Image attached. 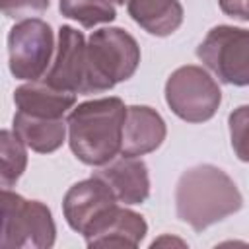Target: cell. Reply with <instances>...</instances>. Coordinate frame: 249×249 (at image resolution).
Instances as JSON below:
<instances>
[{"instance_id":"9a60e30c","label":"cell","mask_w":249,"mask_h":249,"mask_svg":"<svg viewBox=\"0 0 249 249\" xmlns=\"http://www.w3.org/2000/svg\"><path fill=\"white\" fill-rule=\"evenodd\" d=\"M66 126L68 124L62 119H43L23 111H16L14 115V132L37 154L56 152L64 144Z\"/></svg>"},{"instance_id":"5b68a950","label":"cell","mask_w":249,"mask_h":249,"mask_svg":"<svg viewBox=\"0 0 249 249\" xmlns=\"http://www.w3.org/2000/svg\"><path fill=\"white\" fill-rule=\"evenodd\" d=\"M163 93L167 107L187 123L210 121L222 103L218 82L196 64H185L173 70Z\"/></svg>"},{"instance_id":"277c9868","label":"cell","mask_w":249,"mask_h":249,"mask_svg":"<svg viewBox=\"0 0 249 249\" xmlns=\"http://www.w3.org/2000/svg\"><path fill=\"white\" fill-rule=\"evenodd\" d=\"M88 62L93 93H101L134 76L140 64V47L128 31L101 27L88 39Z\"/></svg>"},{"instance_id":"8992f818","label":"cell","mask_w":249,"mask_h":249,"mask_svg":"<svg viewBox=\"0 0 249 249\" xmlns=\"http://www.w3.org/2000/svg\"><path fill=\"white\" fill-rule=\"evenodd\" d=\"M198 60L230 86H249V29L216 25L196 47Z\"/></svg>"},{"instance_id":"ba28073f","label":"cell","mask_w":249,"mask_h":249,"mask_svg":"<svg viewBox=\"0 0 249 249\" xmlns=\"http://www.w3.org/2000/svg\"><path fill=\"white\" fill-rule=\"evenodd\" d=\"M45 82L56 89L72 93H93V80L88 62V41L76 27L60 25L54 58L45 76Z\"/></svg>"},{"instance_id":"d6986e66","label":"cell","mask_w":249,"mask_h":249,"mask_svg":"<svg viewBox=\"0 0 249 249\" xmlns=\"http://www.w3.org/2000/svg\"><path fill=\"white\" fill-rule=\"evenodd\" d=\"M51 0H0L6 18H23L31 12H45Z\"/></svg>"},{"instance_id":"e0dca14e","label":"cell","mask_w":249,"mask_h":249,"mask_svg":"<svg viewBox=\"0 0 249 249\" xmlns=\"http://www.w3.org/2000/svg\"><path fill=\"white\" fill-rule=\"evenodd\" d=\"M58 10L64 18L78 21L82 27L111 23L117 18L111 0H58Z\"/></svg>"},{"instance_id":"5bb4252c","label":"cell","mask_w":249,"mask_h":249,"mask_svg":"<svg viewBox=\"0 0 249 249\" xmlns=\"http://www.w3.org/2000/svg\"><path fill=\"white\" fill-rule=\"evenodd\" d=\"M128 16L146 33L167 37L183 23V6L179 0H128Z\"/></svg>"},{"instance_id":"3957f363","label":"cell","mask_w":249,"mask_h":249,"mask_svg":"<svg viewBox=\"0 0 249 249\" xmlns=\"http://www.w3.org/2000/svg\"><path fill=\"white\" fill-rule=\"evenodd\" d=\"M54 239L56 224L45 202L29 200L10 189H2V247L49 249L54 245Z\"/></svg>"},{"instance_id":"ac0fdd59","label":"cell","mask_w":249,"mask_h":249,"mask_svg":"<svg viewBox=\"0 0 249 249\" xmlns=\"http://www.w3.org/2000/svg\"><path fill=\"white\" fill-rule=\"evenodd\" d=\"M230 126V142L233 154L249 163V105H239L228 117Z\"/></svg>"},{"instance_id":"9c48e42d","label":"cell","mask_w":249,"mask_h":249,"mask_svg":"<svg viewBox=\"0 0 249 249\" xmlns=\"http://www.w3.org/2000/svg\"><path fill=\"white\" fill-rule=\"evenodd\" d=\"M115 204H119V198L113 189L93 173L91 177L74 183L66 191L62 198V214L66 224L76 233L84 235V231Z\"/></svg>"},{"instance_id":"52a82bcc","label":"cell","mask_w":249,"mask_h":249,"mask_svg":"<svg viewBox=\"0 0 249 249\" xmlns=\"http://www.w3.org/2000/svg\"><path fill=\"white\" fill-rule=\"evenodd\" d=\"M54 33L39 18L18 21L8 33V66L14 78L37 82L53 62Z\"/></svg>"},{"instance_id":"2e32d148","label":"cell","mask_w":249,"mask_h":249,"mask_svg":"<svg viewBox=\"0 0 249 249\" xmlns=\"http://www.w3.org/2000/svg\"><path fill=\"white\" fill-rule=\"evenodd\" d=\"M27 146L23 140L14 132L4 128L0 132V183L2 189H10L18 183L27 167Z\"/></svg>"},{"instance_id":"30bf717a","label":"cell","mask_w":249,"mask_h":249,"mask_svg":"<svg viewBox=\"0 0 249 249\" xmlns=\"http://www.w3.org/2000/svg\"><path fill=\"white\" fill-rule=\"evenodd\" d=\"M148 233V224L142 214L115 204L99 216L86 231L88 247H138Z\"/></svg>"},{"instance_id":"4fadbf2b","label":"cell","mask_w":249,"mask_h":249,"mask_svg":"<svg viewBox=\"0 0 249 249\" xmlns=\"http://www.w3.org/2000/svg\"><path fill=\"white\" fill-rule=\"evenodd\" d=\"M18 111L43 119H62L76 105V93L56 89L43 82H27L14 91Z\"/></svg>"},{"instance_id":"44dd1931","label":"cell","mask_w":249,"mask_h":249,"mask_svg":"<svg viewBox=\"0 0 249 249\" xmlns=\"http://www.w3.org/2000/svg\"><path fill=\"white\" fill-rule=\"evenodd\" d=\"M111 2H115V4H124V2H128V0H111Z\"/></svg>"},{"instance_id":"6da1fadb","label":"cell","mask_w":249,"mask_h":249,"mask_svg":"<svg viewBox=\"0 0 249 249\" xmlns=\"http://www.w3.org/2000/svg\"><path fill=\"white\" fill-rule=\"evenodd\" d=\"M243 206V196L233 179L212 163H200L181 173L175 185L177 218L195 231L235 214Z\"/></svg>"},{"instance_id":"7c38bea8","label":"cell","mask_w":249,"mask_h":249,"mask_svg":"<svg viewBox=\"0 0 249 249\" xmlns=\"http://www.w3.org/2000/svg\"><path fill=\"white\" fill-rule=\"evenodd\" d=\"M117 195L119 202L132 206L142 204L150 196V173L148 165L140 158L123 156L119 160H111L95 171Z\"/></svg>"},{"instance_id":"7a4b0ae2","label":"cell","mask_w":249,"mask_h":249,"mask_svg":"<svg viewBox=\"0 0 249 249\" xmlns=\"http://www.w3.org/2000/svg\"><path fill=\"white\" fill-rule=\"evenodd\" d=\"M126 105L109 95L89 99L68 113V144L72 154L86 165L101 167L121 154Z\"/></svg>"},{"instance_id":"8fae6325","label":"cell","mask_w":249,"mask_h":249,"mask_svg":"<svg viewBox=\"0 0 249 249\" xmlns=\"http://www.w3.org/2000/svg\"><path fill=\"white\" fill-rule=\"evenodd\" d=\"M167 136L163 117L148 105L126 107V119L123 128L121 156L140 158L158 150Z\"/></svg>"},{"instance_id":"ffe728a7","label":"cell","mask_w":249,"mask_h":249,"mask_svg":"<svg viewBox=\"0 0 249 249\" xmlns=\"http://www.w3.org/2000/svg\"><path fill=\"white\" fill-rule=\"evenodd\" d=\"M218 6L226 16L249 21V0H218Z\"/></svg>"}]
</instances>
